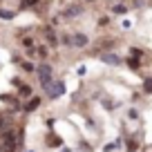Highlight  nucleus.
I'll return each instance as SVG.
<instances>
[{"label": "nucleus", "instance_id": "1", "mask_svg": "<svg viewBox=\"0 0 152 152\" xmlns=\"http://www.w3.org/2000/svg\"><path fill=\"white\" fill-rule=\"evenodd\" d=\"M36 74H38V81H40V85H43V87H47L49 83L54 81V78H52V76H54V72H52V65H47V63L38 65Z\"/></svg>", "mask_w": 152, "mask_h": 152}, {"label": "nucleus", "instance_id": "2", "mask_svg": "<svg viewBox=\"0 0 152 152\" xmlns=\"http://www.w3.org/2000/svg\"><path fill=\"white\" fill-rule=\"evenodd\" d=\"M45 92H47L49 99H58V96L65 94V83L63 81H52L47 87H45Z\"/></svg>", "mask_w": 152, "mask_h": 152}, {"label": "nucleus", "instance_id": "3", "mask_svg": "<svg viewBox=\"0 0 152 152\" xmlns=\"http://www.w3.org/2000/svg\"><path fill=\"white\" fill-rule=\"evenodd\" d=\"M101 61L105 63V65H121V56H116V54H110V52H105L103 56H101Z\"/></svg>", "mask_w": 152, "mask_h": 152}, {"label": "nucleus", "instance_id": "4", "mask_svg": "<svg viewBox=\"0 0 152 152\" xmlns=\"http://www.w3.org/2000/svg\"><path fill=\"white\" fill-rule=\"evenodd\" d=\"M5 150L7 152H14L16 150V134L14 132H7L5 134Z\"/></svg>", "mask_w": 152, "mask_h": 152}, {"label": "nucleus", "instance_id": "5", "mask_svg": "<svg viewBox=\"0 0 152 152\" xmlns=\"http://www.w3.org/2000/svg\"><path fill=\"white\" fill-rule=\"evenodd\" d=\"M85 45H87L85 34H74V36H72V47H85Z\"/></svg>", "mask_w": 152, "mask_h": 152}, {"label": "nucleus", "instance_id": "6", "mask_svg": "<svg viewBox=\"0 0 152 152\" xmlns=\"http://www.w3.org/2000/svg\"><path fill=\"white\" fill-rule=\"evenodd\" d=\"M81 11H83L81 5H69V7L65 9V14H63V16H65V18H74V16H81Z\"/></svg>", "mask_w": 152, "mask_h": 152}, {"label": "nucleus", "instance_id": "7", "mask_svg": "<svg viewBox=\"0 0 152 152\" xmlns=\"http://www.w3.org/2000/svg\"><path fill=\"white\" fill-rule=\"evenodd\" d=\"M47 145L49 148H61L63 145V139L56 137V134H49V137H47Z\"/></svg>", "mask_w": 152, "mask_h": 152}, {"label": "nucleus", "instance_id": "8", "mask_svg": "<svg viewBox=\"0 0 152 152\" xmlns=\"http://www.w3.org/2000/svg\"><path fill=\"white\" fill-rule=\"evenodd\" d=\"M38 105H40V99H38V96H34V99H29V103L25 105V112H34Z\"/></svg>", "mask_w": 152, "mask_h": 152}, {"label": "nucleus", "instance_id": "9", "mask_svg": "<svg viewBox=\"0 0 152 152\" xmlns=\"http://www.w3.org/2000/svg\"><path fill=\"white\" fill-rule=\"evenodd\" d=\"M16 16V11H9V9H0V18L2 20H11Z\"/></svg>", "mask_w": 152, "mask_h": 152}, {"label": "nucleus", "instance_id": "10", "mask_svg": "<svg viewBox=\"0 0 152 152\" xmlns=\"http://www.w3.org/2000/svg\"><path fill=\"white\" fill-rule=\"evenodd\" d=\"M128 67H130V69H139V67H141V63H139V58H137V56L128 58Z\"/></svg>", "mask_w": 152, "mask_h": 152}, {"label": "nucleus", "instance_id": "11", "mask_svg": "<svg viewBox=\"0 0 152 152\" xmlns=\"http://www.w3.org/2000/svg\"><path fill=\"white\" fill-rule=\"evenodd\" d=\"M112 11H114L116 16H125V14H128V7H125V5H116Z\"/></svg>", "mask_w": 152, "mask_h": 152}, {"label": "nucleus", "instance_id": "12", "mask_svg": "<svg viewBox=\"0 0 152 152\" xmlns=\"http://www.w3.org/2000/svg\"><path fill=\"white\" fill-rule=\"evenodd\" d=\"M18 92H20V96H29V94H31V87H29V85H20Z\"/></svg>", "mask_w": 152, "mask_h": 152}, {"label": "nucleus", "instance_id": "13", "mask_svg": "<svg viewBox=\"0 0 152 152\" xmlns=\"http://www.w3.org/2000/svg\"><path fill=\"white\" fill-rule=\"evenodd\" d=\"M143 92H145V94H152V78H148V81L143 83Z\"/></svg>", "mask_w": 152, "mask_h": 152}, {"label": "nucleus", "instance_id": "14", "mask_svg": "<svg viewBox=\"0 0 152 152\" xmlns=\"http://www.w3.org/2000/svg\"><path fill=\"white\" fill-rule=\"evenodd\" d=\"M20 67H23L25 72H34V65H31V63H29V61H25V63H23V65H20Z\"/></svg>", "mask_w": 152, "mask_h": 152}, {"label": "nucleus", "instance_id": "15", "mask_svg": "<svg viewBox=\"0 0 152 152\" xmlns=\"http://www.w3.org/2000/svg\"><path fill=\"white\" fill-rule=\"evenodd\" d=\"M0 125H2V114H0Z\"/></svg>", "mask_w": 152, "mask_h": 152}, {"label": "nucleus", "instance_id": "16", "mask_svg": "<svg viewBox=\"0 0 152 152\" xmlns=\"http://www.w3.org/2000/svg\"><path fill=\"white\" fill-rule=\"evenodd\" d=\"M87 2H94V0H87Z\"/></svg>", "mask_w": 152, "mask_h": 152}, {"label": "nucleus", "instance_id": "17", "mask_svg": "<svg viewBox=\"0 0 152 152\" xmlns=\"http://www.w3.org/2000/svg\"><path fill=\"white\" fill-rule=\"evenodd\" d=\"M150 2H152V0H150Z\"/></svg>", "mask_w": 152, "mask_h": 152}]
</instances>
